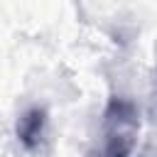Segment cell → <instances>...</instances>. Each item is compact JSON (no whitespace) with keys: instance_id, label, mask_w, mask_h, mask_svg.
I'll list each match as a JSON object with an SVG mask.
<instances>
[{"instance_id":"cell-1","label":"cell","mask_w":157,"mask_h":157,"mask_svg":"<svg viewBox=\"0 0 157 157\" xmlns=\"http://www.w3.org/2000/svg\"><path fill=\"white\" fill-rule=\"evenodd\" d=\"M140 130L137 108L125 98H113L103 110L101 142L96 157H130Z\"/></svg>"},{"instance_id":"cell-2","label":"cell","mask_w":157,"mask_h":157,"mask_svg":"<svg viewBox=\"0 0 157 157\" xmlns=\"http://www.w3.org/2000/svg\"><path fill=\"white\" fill-rule=\"evenodd\" d=\"M42 130H44V110H39V108H29L17 120V137H20V142L27 150H32V147L39 145Z\"/></svg>"}]
</instances>
